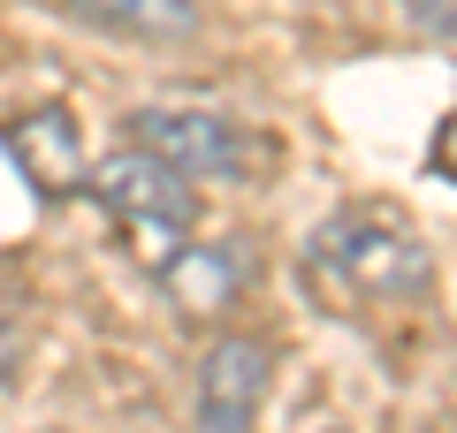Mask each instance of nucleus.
Segmentation results:
<instances>
[{"mask_svg": "<svg viewBox=\"0 0 457 433\" xmlns=\"http://www.w3.org/2000/svg\"><path fill=\"white\" fill-rule=\"evenodd\" d=\"M312 274L343 289L351 305H411L435 282V258L411 228L381 221V213H336L312 236Z\"/></svg>", "mask_w": 457, "mask_h": 433, "instance_id": "nucleus-1", "label": "nucleus"}, {"mask_svg": "<svg viewBox=\"0 0 457 433\" xmlns=\"http://www.w3.org/2000/svg\"><path fill=\"white\" fill-rule=\"evenodd\" d=\"M92 198L107 206V221L122 228V243H130L145 266H168V258L183 251V236H191V221H198V191L168 160H153L145 144L107 152V160L92 167Z\"/></svg>", "mask_w": 457, "mask_h": 433, "instance_id": "nucleus-2", "label": "nucleus"}, {"mask_svg": "<svg viewBox=\"0 0 457 433\" xmlns=\"http://www.w3.org/2000/svg\"><path fill=\"white\" fill-rule=\"evenodd\" d=\"M130 129L153 160H168L183 183H237L245 176V129L206 114V107H137Z\"/></svg>", "mask_w": 457, "mask_h": 433, "instance_id": "nucleus-3", "label": "nucleus"}, {"mask_svg": "<svg viewBox=\"0 0 457 433\" xmlns=\"http://www.w3.org/2000/svg\"><path fill=\"white\" fill-rule=\"evenodd\" d=\"M267 380H275V350H267V342L213 335V350L198 357V388H191L198 433H260Z\"/></svg>", "mask_w": 457, "mask_h": 433, "instance_id": "nucleus-4", "label": "nucleus"}, {"mask_svg": "<svg viewBox=\"0 0 457 433\" xmlns=\"http://www.w3.org/2000/svg\"><path fill=\"white\" fill-rule=\"evenodd\" d=\"M0 144H8V160L31 176L38 198H77L92 191V152H84V129L69 107H31L23 122L0 129Z\"/></svg>", "mask_w": 457, "mask_h": 433, "instance_id": "nucleus-5", "label": "nucleus"}, {"mask_svg": "<svg viewBox=\"0 0 457 433\" xmlns=\"http://www.w3.org/2000/svg\"><path fill=\"white\" fill-rule=\"evenodd\" d=\"M161 274V297L176 305V320H213V312L237 305V289H245V258L228 251V243H183Z\"/></svg>", "mask_w": 457, "mask_h": 433, "instance_id": "nucleus-6", "label": "nucleus"}, {"mask_svg": "<svg viewBox=\"0 0 457 433\" xmlns=\"http://www.w3.org/2000/svg\"><path fill=\"white\" fill-rule=\"evenodd\" d=\"M77 16L107 23V31H130V38H153V46L198 31V8H191V0H77Z\"/></svg>", "mask_w": 457, "mask_h": 433, "instance_id": "nucleus-7", "label": "nucleus"}, {"mask_svg": "<svg viewBox=\"0 0 457 433\" xmlns=\"http://www.w3.org/2000/svg\"><path fill=\"white\" fill-rule=\"evenodd\" d=\"M396 16L420 38H457V0H396Z\"/></svg>", "mask_w": 457, "mask_h": 433, "instance_id": "nucleus-8", "label": "nucleus"}, {"mask_svg": "<svg viewBox=\"0 0 457 433\" xmlns=\"http://www.w3.org/2000/svg\"><path fill=\"white\" fill-rule=\"evenodd\" d=\"M16 365H23V327L8 320V312H0V388L16 380Z\"/></svg>", "mask_w": 457, "mask_h": 433, "instance_id": "nucleus-9", "label": "nucleus"}, {"mask_svg": "<svg viewBox=\"0 0 457 433\" xmlns=\"http://www.w3.org/2000/svg\"><path fill=\"white\" fill-rule=\"evenodd\" d=\"M435 167H442V176H457V107L442 114V129H435Z\"/></svg>", "mask_w": 457, "mask_h": 433, "instance_id": "nucleus-10", "label": "nucleus"}]
</instances>
